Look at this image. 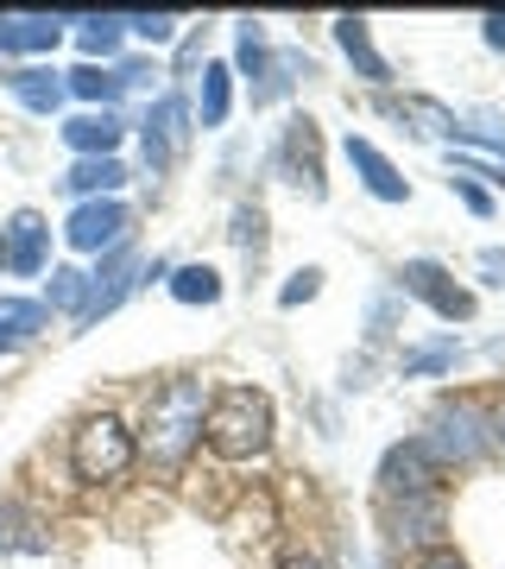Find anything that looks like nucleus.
<instances>
[{
    "mask_svg": "<svg viewBox=\"0 0 505 569\" xmlns=\"http://www.w3.org/2000/svg\"><path fill=\"white\" fill-rule=\"evenodd\" d=\"M0 272H7V247H0Z\"/></svg>",
    "mask_w": 505,
    "mask_h": 569,
    "instance_id": "4c0bfd02",
    "label": "nucleus"
},
{
    "mask_svg": "<svg viewBox=\"0 0 505 569\" xmlns=\"http://www.w3.org/2000/svg\"><path fill=\"white\" fill-rule=\"evenodd\" d=\"M63 89H70L77 102H89V108H114L127 96V82H121L114 63H77V70H63Z\"/></svg>",
    "mask_w": 505,
    "mask_h": 569,
    "instance_id": "aec40b11",
    "label": "nucleus"
},
{
    "mask_svg": "<svg viewBox=\"0 0 505 569\" xmlns=\"http://www.w3.org/2000/svg\"><path fill=\"white\" fill-rule=\"evenodd\" d=\"M44 310H63V317H82L89 305V272L82 266H51V284H44Z\"/></svg>",
    "mask_w": 505,
    "mask_h": 569,
    "instance_id": "b1692460",
    "label": "nucleus"
},
{
    "mask_svg": "<svg viewBox=\"0 0 505 569\" xmlns=\"http://www.w3.org/2000/svg\"><path fill=\"white\" fill-rule=\"evenodd\" d=\"M474 266H481L486 284H505V247H481V260H474Z\"/></svg>",
    "mask_w": 505,
    "mask_h": 569,
    "instance_id": "473e14b6",
    "label": "nucleus"
},
{
    "mask_svg": "<svg viewBox=\"0 0 505 569\" xmlns=\"http://www.w3.org/2000/svg\"><path fill=\"white\" fill-rule=\"evenodd\" d=\"M316 291H323V266H303L297 279H291V284L279 291V305H284V310H297V305H310Z\"/></svg>",
    "mask_w": 505,
    "mask_h": 569,
    "instance_id": "c85d7f7f",
    "label": "nucleus"
},
{
    "mask_svg": "<svg viewBox=\"0 0 505 569\" xmlns=\"http://www.w3.org/2000/svg\"><path fill=\"white\" fill-rule=\"evenodd\" d=\"M234 234H241L246 253H260V247H265V216H260V209H234Z\"/></svg>",
    "mask_w": 505,
    "mask_h": 569,
    "instance_id": "c756f323",
    "label": "nucleus"
},
{
    "mask_svg": "<svg viewBox=\"0 0 505 569\" xmlns=\"http://www.w3.org/2000/svg\"><path fill=\"white\" fill-rule=\"evenodd\" d=\"M417 569H467V563H462V557H455L448 545H430V550H424V563H417Z\"/></svg>",
    "mask_w": 505,
    "mask_h": 569,
    "instance_id": "f704fd0d",
    "label": "nucleus"
},
{
    "mask_svg": "<svg viewBox=\"0 0 505 569\" xmlns=\"http://www.w3.org/2000/svg\"><path fill=\"white\" fill-rule=\"evenodd\" d=\"M26 531H32V519L20 512V500H0V550H39Z\"/></svg>",
    "mask_w": 505,
    "mask_h": 569,
    "instance_id": "bb28decb",
    "label": "nucleus"
},
{
    "mask_svg": "<svg viewBox=\"0 0 505 569\" xmlns=\"http://www.w3.org/2000/svg\"><path fill=\"white\" fill-rule=\"evenodd\" d=\"M140 443H133V430L114 418V411H95V418H82L70 430V468H77L82 488H101V481H121L127 468H133Z\"/></svg>",
    "mask_w": 505,
    "mask_h": 569,
    "instance_id": "7ed1b4c3",
    "label": "nucleus"
},
{
    "mask_svg": "<svg viewBox=\"0 0 505 569\" xmlns=\"http://www.w3.org/2000/svg\"><path fill=\"white\" fill-rule=\"evenodd\" d=\"M190 133H196L190 96L164 89L159 102L145 108V121H140V140H145V164H152V178H159V171H178V159L190 152Z\"/></svg>",
    "mask_w": 505,
    "mask_h": 569,
    "instance_id": "39448f33",
    "label": "nucleus"
},
{
    "mask_svg": "<svg viewBox=\"0 0 505 569\" xmlns=\"http://www.w3.org/2000/svg\"><path fill=\"white\" fill-rule=\"evenodd\" d=\"M234 70L253 77V108H272L284 89H291V58L272 51L260 20H234Z\"/></svg>",
    "mask_w": 505,
    "mask_h": 569,
    "instance_id": "423d86ee",
    "label": "nucleus"
},
{
    "mask_svg": "<svg viewBox=\"0 0 505 569\" xmlns=\"http://www.w3.org/2000/svg\"><path fill=\"white\" fill-rule=\"evenodd\" d=\"M417 443L436 468H474L486 456V406L481 399H443Z\"/></svg>",
    "mask_w": 505,
    "mask_h": 569,
    "instance_id": "20e7f679",
    "label": "nucleus"
},
{
    "mask_svg": "<svg viewBox=\"0 0 505 569\" xmlns=\"http://www.w3.org/2000/svg\"><path fill=\"white\" fill-rule=\"evenodd\" d=\"M58 133L77 159H114L127 140V121H121V108H89V114H70Z\"/></svg>",
    "mask_w": 505,
    "mask_h": 569,
    "instance_id": "ddd939ff",
    "label": "nucleus"
},
{
    "mask_svg": "<svg viewBox=\"0 0 505 569\" xmlns=\"http://www.w3.org/2000/svg\"><path fill=\"white\" fill-rule=\"evenodd\" d=\"M127 32H140L145 44H178L183 20H178V13H133V20H127Z\"/></svg>",
    "mask_w": 505,
    "mask_h": 569,
    "instance_id": "a878e982",
    "label": "nucleus"
},
{
    "mask_svg": "<svg viewBox=\"0 0 505 569\" xmlns=\"http://www.w3.org/2000/svg\"><path fill=\"white\" fill-rule=\"evenodd\" d=\"M486 456H505V399L486 406Z\"/></svg>",
    "mask_w": 505,
    "mask_h": 569,
    "instance_id": "7c9ffc66",
    "label": "nucleus"
},
{
    "mask_svg": "<svg viewBox=\"0 0 505 569\" xmlns=\"http://www.w3.org/2000/svg\"><path fill=\"white\" fill-rule=\"evenodd\" d=\"M140 272H145V266H140V247H133V241H121L114 253H101V266L89 272V305H82L77 323H82V329H95L101 317H108V310H114L127 291L140 284Z\"/></svg>",
    "mask_w": 505,
    "mask_h": 569,
    "instance_id": "1a4fd4ad",
    "label": "nucleus"
},
{
    "mask_svg": "<svg viewBox=\"0 0 505 569\" xmlns=\"http://www.w3.org/2000/svg\"><path fill=\"white\" fill-rule=\"evenodd\" d=\"M284 178L297 183L310 203H323V197H329L323 133H316V121H310V114H291V127H284Z\"/></svg>",
    "mask_w": 505,
    "mask_h": 569,
    "instance_id": "9b49d317",
    "label": "nucleus"
},
{
    "mask_svg": "<svg viewBox=\"0 0 505 569\" xmlns=\"http://www.w3.org/2000/svg\"><path fill=\"white\" fill-rule=\"evenodd\" d=\"M448 183H455V197H462V203L474 209V216H493V197H486V190H481L474 178H448Z\"/></svg>",
    "mask_w": 505,
    "mask_h": 569,
    "instance_id": "2f4dec72",
    "label": "nucleus"
},
{
    "mask_svg": "<svg viewBox=\"0 0 505 569\" xmlns=\"http://www.w3.org/2000/svg\"><path fill=\"white\" fill-rule=\"evenodd\" d=\"M392 526H398V538H430V531H443V493L392 500Z\"/></svg>",
    "mask_w": 505,
    "mask_h": 569,
    "instance_id": "5701e85b",
    "label": "nucleus"
},
{
    "mask_svg": "<svg viewBox=\"0 0 505 569\" xmlns=\"http://www.w3.org/2000/svg\"><path fill=\"white\" fill-rule=\"evenodd\" d=\"M436 481H443V468L424 456V443L411 437V443H392L380 462V493L385 500H411V493H436Z\"/></svg>",
    "mask_w": 505,
    "mask_h": 569,
    "instance_id": "f8f14e48",
    "label": "nucleus"
},
{
    "mask_svg": "<svg viewBox=\"0 0 505 569\" xmlns=\"http://www.w3.org/2000/svg\"><path fill=\"white\" fill-rule=\"evenodd\" d=\"M202 411H209V387L202 380H164L145 406L140 449L159 468H183V456L202 443Z\"/></svg>",
    "mask_w": 505,
    "mask_h": 569,
    "instance_id": "f03ea898",
    "label": "nucleus"
},
{
    "mask_svg": "<svg viewBox=\"0 0 505 569\" xmlns=\"http://www.w3.org/2000/svg\"><path fill=\"white\" fill-rule=\"evenodd\" d=\"M398 291L417 298V305H430L443 323H474V291H462L455 272L436 266V260H404L398 266Z\"/></svg>",
    "mask_w": 505,
    "mask_h": 569,
    "instance_id": "6e6552de",
    "label": "nucleus"
},
{
    "mask_svg": "<svg viewBox=\"0 0 505 569\" xmlns=\"http://www.w3.org/2000/svg\"><path fill=\"white\" fill-rule=\"evenodd\" d=\"M335 44H342V58L354 63V77L361 82H392L380 44H373V26H366L361 13H342V20H335Z\"/></svg>",
    "mask_w": 505,
    "mask_h": 569,
    "instance_id": "f3484780",
    "label": "nucleus"
},
{
    "mask_svg": "<svg viewBox=\"0 0 505 569\" xmlns=\"http://www.w3.org/2000/svg\"><path fill=\"white\" fill-rule=\"evenodd\" d=\"M481 39L493 44V51H505V13H486V20H481Z\"/></svg>",
    "mask_w": 505,
    "mask_h": 569,
    "instance_id": "c9c22d12",
    "label": "nucleus"
},
{
    "mask_svg": "<svg viewBox=\"0 0 505 569\" xmlns=\"http://www.w3.org/2000/svg\"><path fill=\"white\" fill-rule=\"evenodd\" d=\"M44 329H51V310L39 298H0V355H20L26 342H39Z\"/></svg>",
    "mask_w": 505,
    "mask_h": 569,
    "instance_id": "a211bd4d",
    "label": "nucleus"
},
{
    "mask_svg": "<svg viewBox=\"0 0 505 569\" xmlns=\"http://www.w3.org/2000/svg\"><path fill=\"white\" fill-rule=\"evenodd\" d=\"M291 569H316V563H303V557H297V563H291Z\"/></svg>",
    "mask_w": 505,
    "mask_h": 569,
    "instance_id": "e433bc0d",
    "label": "nucleus"
},
{
    "mask_svg": "<svg viewBox=\"0 0 505 569\" xmlns=\"http://www.w3.org/2000/svg\"><path fill=\"white\" fill-rule=\"evenodd\" d=\"M272 430H279V418H272V399H265L260 387L209 392V411H202V443L215 449L222 462H253V456H265V449H272Z\"/></svg>",
    "mask_w": 505,
    "mask_h": 569,
    "instance_id": "f257e3e1",
    "label": "nucleus"
},
{
    "mask_svg": "<svg viewBox=\"0 0 505 569\" xmlns=\"http://www.w3.org/2000/svg\"><path fill=\"white\" fill-rule=\"evenodd\" d=\"M77 26V44H82V63H95V58H114L127 39V13H82Z\"/></svg>",
    "mask_w": 505,
    "mask_h": 569,
    "instance_id": "4be33fe9",
    "label": "nucleus"
},
{
    "mask_svg": "<svg viewBox=\"0 0 505 569\" xmlns=\"http://www.w3.org/2000/svg\"><path fill=\"white\" fill-rule=\"evenodd\" d=\"M63 241L77 247V253H114L121 241H133V209L121 197H89V203L70 209Z\"/></svg>",
    "mask_w": 505,
    "mask_h": 569,
    "instance_id": "0eeeda50",
    "label": "nucleus"
},
{
    "mask_svg": "<svg viewBox=\"0 0 505 569\" xmlns=\"http://www.w3.org/2000/svg\"><path fill=\"white\" fill-rule=\"evenodd\" d=\"M121 183H127L121 159H77L70 171H63V190H70L77 203H89V197H114Z\"/></svg>",
    "mask_w": 505,
    "mask_h": 569,
    "instance_id": "412c9836",
    "label": "nucleus"
},
{
    "mask_svg": "<svg viewBox=\"0 0 505 569\" xmlns=\"http://www.w3.org/2000/svg\"><path fill=\"white\" fill-rule=\"evenodd\" d=\"M455 178H486V183H499L505 190V171L499 164H481V159H455Z\"/></svg>",
    "mask_w": 505,
    "mask_h": 569,
    "instance_id": "72a5a7b5",
    "label": "nucleus"
},
{
    "mask_svg": "<svg viewBox=\"0 0 505 569\" xmlns=\"http://www.w3.org/2000/svg\"><path fill=\"white\" fill-rule=\"evenodd\" d=\"M63 13H0V58H39L58 51L63 39Z\"/></svg>",
    "mask_w": 505,
    "mask_h": 569,
    "instance_id": "4468645a",
    "label": "nucleus"
},
{
    "mask_svg": "<svg viewBox=\"0 0 505 569\" xmlns=\"http://www.w3.org/2000/svg\"><path fill=\"white\" fill-rule=\"evenodd\" d=\"M0 247H7V272L13 279H39L44 266H51V222H44L39 209H13L0 222Z\"/></svg>",
    "mask_w": 505,
    "mask_h": 569,
    "instance_id": "9d476101",
    "label": "nucleus"
},
{
    "mask_svg": "<svg viewBox=\"0 0 505 569\" xmlns=\"http://www.w3.org/2000/svg\"><path fill=\"white\" fill-rule=\"evenodd\" d=\"M171 298L178 305H215L222 298V272L215 266H171Z\"/></svg>",
    "mask_w": 505,
    "mask_h": 569,
    "instance_id": "393cba45",
    "label": "nucleus"
},
{
    "mask_svg": "<svg viewBox=\"0 0 505 569\" xmlns=\"http://www.w3.org/2000/svg\"><path fill=\"white\" fill-rule=\"evenodd\" d=\"M455 361H462V348H455V342H436V348H417V355H404V373H448Z\"/></svg>",
    "mask_w": 505,
    "mask_h": 569,
    "instance_id": "cd10ccee",
    "label": "nucleus"
},
{
    "mask_svg": "<svg viewBox=\"0 0 505 569\" xmlns=\"http://www.w3.org/2000/svg\"><path fill=\"white\" fill-rule=\"evenodd\" d=\"M347 164L361 171V183L380 197V203H411V183L398 178V164L385 159L373 140H361V133H347Z\"/></svg>",
    "mask_w": 505,
    "mask_h": 569,
    "instance_id": "dca6fc26",
    "label": "nucleus"
},
{
    "mask_svg": "<svg viewBox=\"0 0 505 569\" xmlns=\"http://www.w3.org/2000/svg\"><path fill=\"white\" fill-rule=\"evenodd\" d=\"M196 127L209 133V127H228V114H234V63H202V89H196Z\"/></svg>",
    "mask_w": 505,
    "mask_h": 569,
    "instance_id": "6ab92c4d",
    "label": "nucleus"
},
{
    "mask_svg": "<svg viewBox=\"0 0 505 569\" xmlns=\"http://www.w3.org/2000/svg\"><path fill=\"white\" fill-rule=\"evenodd\" d=\"M7 96L26 108V114H58L70 102V89H63V70H44V63H13L7 70Z\"/></svg>",
    "mask_w": 505,
    "mask_h": 569,
    "instance_id": "2eb2a0df",
    "label": "nucleus"
}]
</instances>
